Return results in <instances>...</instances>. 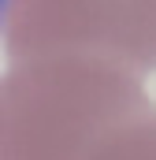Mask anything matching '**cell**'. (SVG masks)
<instances>
[{
  "mask_svg": "<svg viewBox=\"0 0 156 160\" xmlns=\"http://www.w3.org/2000/svg\"><path fill=\"white\" fill-rule=\"evenodd\" d=\"M19 48L93 38L119 52L156 60V0H11L0 30Z\"/></svg>",
  "mask_w": 156,
  "mask_h": 160,
  "instance_id": "6da1fadb",
  "label": "cell"
},
{
  "mask_svg": "<svg viewBox=\"0 0 156 160\" xmlns=\"http://www.w3.org/2000/svg\"><path fill=\"white\" fill-rule=\"evenodd\" d=\"M7 4H11V0H0V22H4V11H7Z\"/></svg>",
  "mask_w": 156,
  "mask_h": 160,
  "instance_id": "7a4b0ae2",
  "label": "cell"
}]
</instances>
